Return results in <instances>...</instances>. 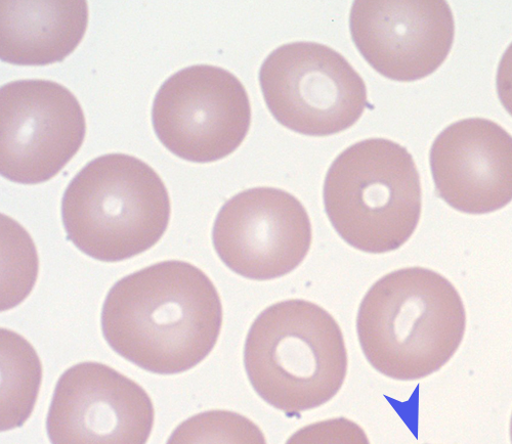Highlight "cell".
Listing matches in <instances>:
<instances>
[{
	"mask_svg": "<svg viewBox=\"0 0 512 444\" xmlns=\"http://www.w3.org/2000/svg\"><path fill=\"white\" fill-rule=\"evenodd\" d=\"M166 444H267L261 428L235 412L215 410L184 421Z\"/></svg>",
	"mask_w": 512,
	"mask_h": 444,
	"instance_id": "obj_16",
	"label": "cell"
},
{
	"mask_svg": "<svg viewBox=\"0 0 512 444\" xmlns=\"http://www.w3.org/2000/svg\"><path fill=\"white\" fill-rule=\"evenodd\" d=\"M42 381V367L31 344L2 330V430L22 426L30 417Z\"/></svg>",
	"mask_w": 512,
	"mask_h": 444,
	"instance_id": "obj_14",
	"label": "cell"
},
{
	"mask_svg": "<svg viewBox=\"0 0 512 444\" xmlns=\"http://www.w3.org/2000/svg\"><path fill=\"white\" fill-rule=\"evenodd\" d=\"M350 25L365 60L381 75L403 82L438 70L455 35L445 2H356Z\"/></svg>",
	"mask_w": 512,
	"mask_h": 444,
	"instance_id": "obj_11",
	"label": "cell"
},
{
	"mask_svg": "<svg viewBox=\"0 0 512 444\" xmlns=\"http://www.w3.org/2000/svg\"><path fill=\"white\" fill-rule=\"evenodd\" d=\"M152 119L158 139L170 152L208 163L240 147L250 127L251 108L236 76L219 67L198 65L162 84Z\"/></svg>",
	"mask_w": 512,
	"mask_h": 444,
	"instance_id": "obj_7",
	"label": "cell"
},
{
	"mask_svg": "<svg viewBox=\"0 0 512 444\" xmlns=\"http://www.w3.org/2000/svg\"><path fill=\"white\" fill-rule=\"evenodd\" d=\"M343 331L323 307L303 299L275 303L247 334L244 366L253 389L288 417L327 404L348 374Z\"/></svg>",
	"mask_w": 512,
	"mask_h": 444,
	"instance_id": "obj_3",
	"label": "cell"
},
{
	"mask_svg": "<svg viewBox=\"0 0 512 444\" xmlns=\"http://www.w3.org/2000/svg\"><path fill=\"white\" fill-rule=\"evenodd\" d=\"M430 160L437 194L455 210L481 215L512 201V137L497 123L472 118L450 125Z\"/></svg>",
	"mask_w": 512,
	"mask_h": 444,
	"instance_id": "obj_12",
	"label": "cell"
},
{
	"mask_svg": "<svg viewBox=\"0 0 512 444\" xmlns=\"http://www.w3.org/2000/svg\"><path fill=\"white\" fill-rule=\"evenodd\" d=\"M85 2H2L0 56L20 66H45L67 58L87 31Z\"/></svg>",
	"mask_w": 512,
	"mask_h": 444,
	"instance_id": "obj_13",
	"label": "cell"
},
{
	"mask_svg": "<svg viewBox=\"0 0 512 444\" xmlns=\"http://www.w3.org/2000/svg\"><path fill=\"white\" fill-rule=\"evenodd\" d=\"M496 83L499 100L512 116V43L500 61Z\"/></svg>",
	"mask_w": 512,
	"mask_h": 444,
	"instance_id": "obj_18",
	"label": "cell"
},
{
	"mask_svg": "<svg viewBox=\"0 0 512 444\" xmlns=\"http://www.w3.org/2000/svg\"><path fill=\"white\" fill-rule=\"evenodd\" d=\"M260 82L275 119L306 136L327 137L344 131L368 106L359 73L343 56L319 43L280 47L264 62Z\"/></svg>",
	"mask_w": 512,
	"mask_h": 444,
	"instance_id": "obj_6",
	"label": "cell"
},
{
	"mask_svg": "<svg viewBox=\"0 0 512 444\" xmlns=\"http://www.w3.org/2000/svg\"><path fill=\"white\" fill-rule=\"evenodd\" d=\"M142 386L100 363H81L59 379L47 419L52 444H146L154 426Z\"/></svg>",
	"mask_w": 512,
	"mask_h": 444,
	"instance_id": "obj_10",
	"label": "cell"
},
{
	"mask_svg": "<svg viewBox=\"0 0 512 444\" xmlns=\"http://www.w3.org/2000/svg\"><path fill=\"white\" fill-rule=\"evenodd\" d=\"M85 131L80 104L63 85L8 83L0 93V171L13 183H46L76 155Z\"/></svg>",
	"mask_w": 512,
	"mask_h": 444,
	"instance_id": "obj_8",
	"label": "cell"
},
{
	"mask_svg": "<svg viewBox=\"0 0 512 444\" xmlns=\"http://www.w3.org/2000/svg\"><path fill=\"white\" fill-rule=\"evenodd\" d=\"M286 444H370L365 431L355 422L334 418L296 431Z\"/></svg>",
	"mask_w": 512,
	"mask_h": 444,
	"instance_id": "obj_17",
	"label": "cell"
},
{
	"mask_svg": "<svg viewBox=\"0 0 512 444\" xmlns=\"http://www.w3.org/2000/svg\"><path fill=\"white\" fill-rule=\"evenodd\" d=\"M212 241L232 272L252 281H271L303 263L313 230L300 200L283 190L262 187L243 191L222 207Z\"/></svg>",
	"mask_w": 512,
	"mask_h": 444,
	"instance_id": "obj_9",
	"label": "cell"
},
{
	"mask_svg": "<svg viewBox=\"0 0 512 444\" xmlns=\"http://www.w3.org/2000/svg\"><path fill=\"white\" fill-rule=\"evenodd\" d=\"M466 313L453 284L439 273L407 268L378 280L363 298L357 333L368 363L400 381L428 377L458 350Z\"/></svg>",
	"mask_w": 512,
	"mask_h": 444,
	"instance_id": "obj_2",
	"label": "cell"
},
{
	"mask_svg": "<svg viewBox=\"0 0 512 444\" xmlns=\"http://www.w3.org/2000/svg\"><path fill=\"white\" fill-rule=\"evenodd\" d=\"M332 227L353 248L383 254L405 245L421 216L420 176L402 146L371 139L341 153L324 183Z\"/></svg>",
	"mask_w": 512,
	"mask_h": 444,
	"instance_id": "obj_5",
	"label": "cell"
},
{
	"mask_svg": "<svg viewBox=\"0 0 512 444\" xmlns=\"http://www.w3.org/2000/svg\"><path fill=\"white\" fill-rule=\"evenodd\" d=\"M67 238L81 252L119 262L154 247L167 230L170 199L157 172L124 154L99 157L68 186L62 201Z\"/></svg>",
	"mask_w": 512,
	"mask_h": 444,
	"instance_id": "obj_4",
	"label": "cell"
},
{
	"mask_svg": "<svg viewBox=\"0 0 512 444\" xmlns=\"http://www.w3.org/2000/svg\"><path fill=\"white\" fill-rule=\"evenodd\" d=\"M2 310L20 304L33 289L38 275L35 245L17 222L3 215Z\"/></svg>",
	"mask_w": 512,
	"mask_h": 444,
	"instance_id": "obj_15",
	"label": "cell"
},
{
	"mask_svg": "<svg viewBox=\"0 0 512 444\" xmlns=\"http://www.w3.org/2000/svg\"><path fill=\"white\" fill-rule=\"evenodd\" d=\"M510 439H511V443H512V416H511V421H510Z\"/></svg>",
	"mask_w": 512,
	"mask_h": 444,
	"instance_id": "obj_19",
	"label": "cell"
},
{
	"mask_svg": "<svg viewBox=\"0 0 512 444\" xmlns=\"http://www.w3.org/2000/svg\"><path fill=\"white\" fill-rule=\"evenodd\" d=\"M223 320L222 300L209 277L189 262L168 260L112 287L102 329L121 358L154 374L175 375L208 357Z\"/></svg>",
	"mask_w": 512,
	"mask_h": 444,
	"instance_id": "obj_1",
	"label": "cell"
}]
</instances>
